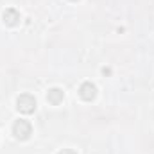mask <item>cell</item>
Instances as JSON below:
<instances>
[{
	"instance_id": "obj_5",
	"label": "cell",
	"mask_w": 154,
	"mask_h": 154,
	"mask_svg": "<svg viewBox=\"0 0 154 154\" xmlns=\"http://www.w3.org/2000/svg\"><path fill=\"white\" fill-rule=\"evenodd\" d=\"M63 99H65V91H63L61 88H50V90H48V93H47V100H48L52 106L61 104V102H63Z\"/></svg>"
},
{
	"instance_id": "obj_6",
	"label": "cell",
	"mask_w": 154,
	"mask_h": 154,
	"mask_svg": "<svg viewBox=\"0 0 154 154\" xmlns=\"http://www.w3.org/2000/svg\"><path fill=\"white\" fill-rule=\"evenodd\" d=\"M57 154H77L74 149H63V151H59Z\"/></svg>"
},
{
	"instance_id": "obj_2",
	"label": "cell",
	"mask_w": 154,
	"mask_h": 154,
	"mask_svg": "<svg viewBox=\"0 0 154 154\" xmlns=\"http://www.w3.org/2000/svg\"><path fill=\"white\" fill-rule=\"evenodd\" d=\"M13 134L16 140L23 142V140H29V136L32 134V125L27 122V120H16L13 124Z\"/></svg>"
},
{
	"instance_id": "obj_4",
	"label": "cell",
	"mask_w": 154,
	"mask_h": 154,
	"mask_svg": "<svg viewBox=\"0 0 154 154\" xmlns=\"http://www.w3.org/2000/svg\"><path fill=\"white\" fill-rule=\"evenodd\" d=\"M2 20H4V23H5L7 27H14V25L20 22V13H18L16 9H13V7H9V9L4 11Z\"/></svg>"
},
{
	"instance_id": "obj_1",
	"label": "cell",
	"mask_w": 154,
	"mask_h": 154,
	"mask_svg": "<svg viewBox=\"0 0 154 154\" xmlns=\"http://www.w3.org/2000/svg\"><path fill=\"white\" fill-rule=\"evenodd\" d=\"M16 109L23 115H31L36 111V99L31 93H22L16 99Z\"/></svg>"
},
{
	"instance_id": "obj_7",
	"label": "cell",
	"mask_w": 154,
	"mask_h": 154,
	"mask_svg": "<svg viewBox=\"0 0 154 154\" xmlns=\"http://www.w3.org/2000/svg\"><path fill=\"white\" fill-rule=\"evenodd\" d=\"M72 2H77V0H72Z\"/></svg>"
},
{
	"instance_id": "obj_3",
	"label": "cell",
	"mask_w": 154,
	"mask_h": 154,
	"mask_svg": "<svg viewBox=\"0 0 154 154\" xmlns=\"http://www.w3.org/2000/svg\"><path fill=\"white\" fill-rule=\"evenodd\" d=\"M79 97L86 102H91L95 97H97V86L91 82V81H84L81 86H79Z\"/></svg>"
}]
</instances>
